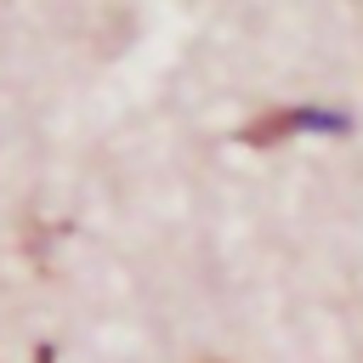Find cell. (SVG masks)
<instances>
[{
	"label": "cell",
	"mask_w": 363,
	"mask_h": 363,
	"mask_svg": "<svg viewBox=\"0 0 363 363\" xmlns=\"http://www.w3.org/2000/svg\"><path fill=\"white\" fill-rule=\"evenodd\" d=\"M295 130H346V113H323V108H278V113H261L244 125V142L250 147H267V142H284Z\"/></svg>",
	"instance_id": "cell-1"
}]
</instances>
